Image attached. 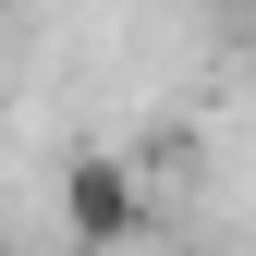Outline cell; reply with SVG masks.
Here are the masks:
<instances>
[{
  "label": "cell",
  "mask_w": 256,
  "mask_h": 256,
  "mask_svg": "<svg viewBox=\"0 0 256 256\" xmlns=\"http://www.w3.org/2000/svg\"><path fill=\"white\" fill-rule=\"evenodd\" d=\"M61 220H74L86 256H122L134 244V171H122V158H74V171H61Z\"/></svg>",
  "instance_id": "6da1fadb"
}]
</instances>
